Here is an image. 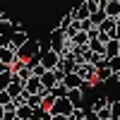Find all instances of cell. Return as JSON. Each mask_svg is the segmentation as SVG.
Segmentation results:
<instances>
[{
  "mask_svg": "<svg viewBox=\"0 0 120 120\" xmlns=\"http://www.w3.org/2000/svg\"><path fill=\"white\" fill-rule=\"evenodd\" d=\"M75 72H77L79 77H82L86 84H91V86H94V84H98V79H96V72H98V67H96L94 63H79Z\"/></svg>",
  "mask_w": 120,
  "mask_h": 120,
  "instance_id": "obj_1",
  "label": "cell"
},
{
  "mask_svg": "<svg viewBox=\"0 0 120 120\" xmlns=\"http://www.w3.org/2000/svg\"><path fill=\"white\" fill-rule=\"evenodd\" d=\"M41 53H43V51H41V43H38L36 38H34V41L29 38V41H26V43H24V46H22V48L17 51V55L22 58V60H31V58L41 55Z\"/></svg>",
  "mask_w": 120,
  "mask_h": 120,
  "instance_id": "obj_2",
  "label": "cell"
},
{
  "mask_svg": "<svg viewBox=\"0 0 120 120\" xmlns=\"http://www.w3.org/2000/svg\"><path fill=\"white\" fill-rule=\"evenodd\" d=\"M72 111H75V103L70 101V96L55 98V103L51 106V113H53V115H70Z\"/></svg>",
  "mask_w": 120,
  "mask_h": 120,
  "instance_id": "obj_3",
  "label": "cell"
},
{
  "mask_svg": "<svg viewBox=\"0 0 120 120\" xmlns=\"http://www.w3.org/2000/svg\"><path fill=\"white\" fill-rule=\"evenodd\" d=\"M41 63H43L46 70H55V67L60 65V53L53 51V48H48V51L41 53Z\"/></svg>",
  "mask_w": 120,
  "mask_h": 120,
  "instance_id": "obj_4",
  "label": "cell"
},
{
  "mask_svg": "<svg viewBox=\"0 0 120 120\" xmlns=\"http://www.w3.org/2000/svg\"><path fill=\"white\" fill-rule=\"evenodd\" d=\"M29 41V36H26V31H22V29H19V31H12V36H10V41H7V46L12 48V51H19V48H22L24 43Z\"/></svg>",
  "mask_w": 120,
  "mask_h": 120,
  "instance_id": "obj_5",
  "label": "cell"
},
{
  "mask_svg": "<svg viewBox=\"0 0 120 120\" xmlns=\"http://www.w3.org/2000/svg\"><path fill=\"white\" fill-rule=\"evenodd\" d=\"M96 79H98V84H103V82H111V79H115V72L111 70V65H108V60H106L103 65H98Z\"/></svg>",
  "mask_w": 120,
  "mask_h": 120,
  "instance_id": "obj_6",
  "label": "cell"
},
{
  "mask_svg": "<svg viewBox=\"0 0 120 120\" xmlns=\"http://www.w3.org/2000/svg\"><path fill=\"white\" fill-rule=\"evenodd\" d=\"M0 60L7 63V65H15L17 60H19V55H17V51H12L7 43H3V46H0Z\"/></svg>",
  "mask_w": 120,
  "mask_h": 120,
  "instance_id": "obj_7",
  "label": "cell"
},
{
  "mask_svg": "<svg viewBox=\"0 0 120 120\" xmlns=\"http://www.w3.org/2000/svg\"><path fill=\"white\" fill-rule=\"evenodd\" d=\"M24 89H26L29 94H41V89H46V86H43V82H41V77L31 75V77L24 82Z\"/></svg>",
  "mask_w": 120,
  "mask_h": 120,
  "instance_id": "obj_8",
  "label": "cell"
},
{
  "mask_svg": "<svg viewBox=\"0 0 120 120\" xmlns=\"http://www.w3.org/2000/svg\"><path fill=\"white\" fill-rule=\"evenodd\" d=\"M77 60L72 58V55H65V58H60V65H58V70H63V72L67 75V72H75V70H77Z\"/></svg>",
  "mask_w": 120,
  "mask_h": 120,
  "instance_id": "obj_9",
  "label": "cell"
},
{
  "mask_svg": "<svg viewBox=\"0 0 120 120\" xmlns=\"http://www.w3.org/2000/svg\"><path fill=\"white\" fill-rule=\"evenodd\" d=\"M63 82L67 84V89H79V86H84V79L79 77L77 72H67V75H65V79H63Z\"/></svg>",
  "mask_w": 120,
  "mask_h": 120,
  "instance_id": "obj_10",
  "label": "cell"
},
{
  "mask_svg": "<svg viewBox=\"0 0 120 120\" xmlns=\"http://www.w3.org/2000/svg\"><path fill=\"white\" fill-rule=\"evenodd\" d=\"M72 15H75V19H89V17H91V7H89V3L84 0L79 7L72 10Z\"/></svg>",
  "mask_w": 120,
  "mask_h": 120,
  "instance_id": "obj_11",
  "label": "cell"
},
{
  "mask_svg": "<svg viewBox=\"0 0 120 120\" xmlns=\"http://www.w3.org/2000/svg\"><path fill=\"white\" fill-rule=\"evenodd\" d=\"M115 55H120V41L118 38H111V41L106 43V60H111Z\"/></svg>",
  "mask_w": 120,
  "mask_h": 120,
  "instance_id": "obj_12",
  "label": "cell"
},
{
  "mask_svg": "<svg viewBox=\"0 0 120 120\" xmlns=\"http://www.w3.org/2000/svg\"><path fill=\"white\" fill-rule=\"evenodd\" d=\"M7 91L12 94V98H15V96H19V94L24 91V79H19V77L15 75V79H12V82H10V86H7Z\"/></svg>",
  "mask_w": 120,
  "mask_h": 120,
  "instance_id": "obj_13",
  "label": "cell"
},
{
  "mask_svg": "<svg viewBox=\"0 0 120 120\" xmlns=\"http://www.w3.org/2000/svg\"><path fill=\"white\" fill-rule=\"evenodd\" d=\"M84 91H86V89L84 86H79V89H70V101H72L75 106H82V101H84Z\"/></svg>",
  "mask_w": 120,
  "mask_h": 120,
  "instance_id": "obj_14",
  "label": "cell"
},
{
  "mask_svg": "<svg viewBox=\"0 0 120 120\" xmlns=\"http://www.w3.org/2000/svg\"><path fill=\"white\" fill-rule=\"evenodd\" d=\"M17 118H19V120H31V118H34V108L29 106V103L19 106V108H17Z\"/></svg>",
  "mask_w": 120,
  "mask_h": 120,
  "instance_id": "obj_15",
  "label": "cell"
},
{
  "mask_svg": "<svg viewBox=\"0 0 120 120\" xmlns=\"http://www.w3.org/2000/svg\"><path fill=\"white\" fill-rule=\"evenodd\" d=\"M106 12H108V17H120V0H111V3L106 5Z\"/></svg>",
  "mask_w": 120,
  "mask_h": 120,
  "instance_id": "obj_16",
  "label": "cell"
},
{
  "mask_svg": "<svg viewBox=\"0 0 120 120\" xmlns=\"http://www.w3.org/2000/svg\"><path fill=\"white\" fill-rule=\"evenodd\" d=\"M12 79H15V70H7V72H0V89H7Z\"/></svg>",
  "mask_w": 120,
  "mask_h": 120,
  "instance_id": "obj_17",
  "label": "cell"
},
{
  "mask_svg": "<svg viewBox=\"0 0 120 120\" xmlns=\"http://www.w3.org/2000/svg\"><path fill=\"white\" fill-rule=\"evenodd\" d=\"M72 41H75V46H89V41H91V38H89L86 31H77V34L72 36Z\"/></svg>",
  "mask_w": 120,
  "mask_h": 120,
  "instance_id": "obj_18",
  "label": "cell"
},
{
  "mask_svg": "<svg viewBox=\"0 0 120 120\" xmlns=\"http://www.w3.org/2000/svg\"><path fill=\"white\" fill-rule=\"evenodd\" d=\"M108 106H111V98H106V96H98L96 101L91 103L94 111H103V108H108Z\"/></svg>",
  "mask_w": 120,
  "mask_h": 120,
  "instance_id": "obj_19",
  "label": "cell"
},
{
  "mask_svg": "<svg viewBox=\"0 0 120 120\" xmlns=\"http://www.w3.org/2000/svg\"><path fill=\"white\" fill-rule=\"evenodd\" d=\"M89 48L96 51V53H103V55H106V43L101 41V38H91V41H89Z\"/></svg>",
  "mask_w": 120,
  "mask_h": 120,
  "instance_id": "obj_20",
  "label": "cell"
},
{
  "mask_svg": "<svg viewBox=\"0 0 120 120\" xmlns=\"http://www.w3.org/2000/svg\"><path fill=\"white\" fill-rule=\"evenodd\" d=\"M106 17H108V12H106V10H96V12H91V17H89V19L94 22V26H98Z\"/></svg>",
  "mask_w": 120,
  "mask_h": 120,
  "instance_id": "obj_21",
  "label": "cell"
},
{
  "mask_svg": "<svg viewBox=\"0 0 120 120\" xmlns=\"http://www.w3.org/2000/svg\"><path fill=\"white\" fill-rule=\"evenodd\" d=\"M70 120H86V108H82V106H75V111L70 113Z\"/></svg>",
  "mask_w": 120,
  "mask_h": 120,
  "instance_id": "obj_22",
  "label": "cell"
},
{
  "mask_svg": "<svg viewBox=\"0 0 120 120\" xmlns=\"http://www.w3.org/2000/svg\"><path fill=\"white\" fill-rule=\"evenodd\" d=\"M72 19H75V15L72 12H67L63 19H60V24H58V29H63V31H67V29H70V24H72Z\"/></svg>",
  "mask_w": 120,
  "mask_h": 120,
  "instance_id": "obj_23",
  "label": "cell"
},
{
  "mask_svg": "<svg viewBox=\"0 0 120 120\" xmlns=\"http://www.w3.org/2000/svg\"><path fill=\"white\" fill-rule=\"evenodd\" d=\"M111 115H113V120H120V98H115V101H111Z\"/></svg>",
  "mask_w": 120,
  "mask_h": 120,
  "instance_id": "obj_24",
  "label": "cell"
},
{
  "mask_svg": "<svg viewBox=\"0 0 120 120\" xmlns=\"http://www.w3.org/2000/svg\"><path fill=\"white\" fill-rule=\"evenodd\" d=\"M29 106H31V108L43 106V96H41V94H31V96H29Z\"/></svg>",
  "mask_w": 120,
  "mask_h": 120,
  "instance_id": "obj_25",
  "label": "cell"
},
{
  "mask_svg": "<svg viewBox=\"0 0 120 120\" xmlns=\"http://www.w3.org/2000/svg\"><path fill=\"white\" fill-rule=\"evenodd\" d=\"M0 103L7 106V103H12V94L7 91V89H0Z\"/></svg>",
  "mask_w": 120,
  "mask_h": 120,
  "instance_id": "obj_26",
  "label": "cell"
},
{
  "mask_svg": "<svg viewBox=\"0 0 120 120\" xmlns=\"http://www.w3.org/2000/svg\"><path fill=\"white\" fill-rule=\"evenodd\" d=\"M108 65H111V70L115 75H120V55H115V58H111L108 60Z\"/></svg>",
  "mask_w": 120,
  "mask_h": 120,
  "instance_id": "obj_27",
  "label": "cell"
},
{
  "mask_svg": "<svg viewBox=\"0 0 120 120\" xmlns=\"http://www.w3.org/2000/svg\"><path fill=\"white\" fill-rule=\"evenodd\" d=\"M86 120H101V115H98V111H94V108H86Z\"/></svg>",
  "mask_w": 120,
  "mask_h": 120,
  "instance_id": "obj_28",
  "label": "cell"
},
{
  "mask_svg": "<svg viewBox=\"0 0 120 120\" xmlns=\"http://www.w3.org/2000/svg\"><path fill=\"white\" fill-rule=\"evenodd\" d=\"M3 120H19V118H17V111H10V108H7L5 115H3Z\"/></svg>",
  "mask_w": 120,
  "mask_h": 120,
  "instance_id": "obj_29",
  "label": "cell"
},
{
  "mask_svg": "<svg viewBox=\"0 0 120 120\" xmlns=\"http://www.w3.org/2000/svg\"><path fill=\"white\" fill-rule=\"evenodd\" d=\"M98 115H101V120H108V118H113V115H111V108H103V111H98Z\"/></svg>",
  "mask_w": 120,
  "mask_h": 120,
  "instance_id": "obj_30",
  "label": "cell"
},
{
  "mask_svg": "<svg viewBox=\"0 0 120 120\" xmlns=\"http://www.w3.org/2000/svg\"><path fill=\"white\" fill-rule=\"evenodd\" d=\"M5 111H7V108H5L3 103H0V120H3V115H5Z\"/></svg>",
  "mask_w": 120,
  "mask_h": 120,
  "instance_id": "obj_31",
  "label": "cell"
},
{
  "mask_svg": "<svg viewBox=\"0 0 120 120\" xmlns=\"http://www.w3.org/2000/svg\"><path fill=\"white\" fill-rule=\"evenodd\" d=\"M115 38H118V41H120V26H118V36H115Z\"/></svg>",
  "mask_w": 120,
  "mask_h": 120,
  "instance_id": "obj_32",
  "label": "cell"
},
{
  "mask_svg": "<svg viewBox=\"0 0 120 120\" xmlns=\"http://www.w3.org/2000/svg\"><path fill=\"white\" fill-rule=\"evenodd\" d=\"M115 82H120V75H115Z\"/></svg>",
  "mask_w": 120,
  "mask_h": 120,
  "instance_id": "obj_33",
  "label": "cell"
},
{
  "mask_svg": "<svg viewBox=\"0 0 120 120\" xmlns=\"http://www.w3.org/2000/svg\"><path fill=\"white\" fill-rule=\"evenodd\" d=\"M118 26H120V17H118Z\"/></svg>",
  "mask_w": 120,
  "mask_h": 120,
  "instance_id": "obj_34",
  "label": "cell"
},
{
  "mask_svg": "<svg viewBox=\"0 0 120 120\" xmlns=\"http://www.w3.org/2000/svg\"><path fill=\"white\" fill-rule=\"evenodd\" d=\"M108 120H113V118H108Z\"/></svg>",
  "mask_w": 120,
  "mask_h": 120,
  "instance_id": "obj_35",
  "label": "cell"
},
{
  "mask_svg": "<svg viewBox=\"0 0 120 120\" xmlns=\"http://www.w3.org/2000/svg\"><path fill=\"white\" fill-rule=\"evenodd\" d=\"M108 3H111V0H108Z\"/></svg>",
  "mask_w": 120,
  "mask_h": 120,
  "instance_id": "obj_36",
  "label": "cell"
}]
</instances>
